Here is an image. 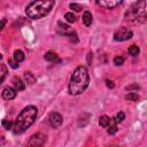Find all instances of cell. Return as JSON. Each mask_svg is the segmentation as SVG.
I'll return each mask as SVG.
<instances>
[{
	"label": "cell",
	"instance_id": "cell-1",
	"mask_svg": "<svg viewBox=\"0 0 147 147\" xmlns=\"http://www.w3.org/2000/svg\"><path fill=\"white\" fill-rule=\"evenodd\" d=\"M37 115H38V109L34 106H26L25 108H23L14 122L13 132L15 134L24 133L34 123Z\"/></svg>",
	"mask_w": 147,
	"mask_h": 147
},
{
	"label": "cell",
	"instance_id": "cell-2",
	"mask_svg": "<svg viewBox=\"0 0 147 147\" xmlns=\"http://www.w3.org/2000/svg\"><path fill=\"white\" fill-rule=\"evenodd\" d=\"M88 83H90V76L87 69L83 65L76 68L69 82V93L71 95L82 94L88 86Z\"/></svg>",
	"mask_w": 147,
	"mask_h": 147
},
{
	"label": "cell",
	"instance_id": "cell-3",
	"mask_svg": "<svg viewBox=\"0 0 147 147\" xmlns=\"http://www.w3.org/2000/svg\"><path fill=\"white\" fill-rule=\"evenodd\" d=\"M54 5V0H33L26 6L25 13L29 18L39 20L48 15L53 9Z\"/></svg>",
	"mask_w": 147,
	"mask_h": 147
},
{
	"label": "cell",
	"instance_id": "cell-4",
	"mask_svg": "<svg viewBox=\"0 0 147 147\" xmlns=\"http://www.w3.org/2000/svg\"><path fill=\"white\" fill-rule=\"evenodd\" d=\"M129 20L142 23L146 20V0H138L136 3H133L127 11Z\"/></svg>",
	"mask_w": 147,
	"mask_h": 147
},
{
	"label": "cell",
	"instance_id": "cell-5",
	"mask_svg": "<svg viewBox=\"0 0 147 147\" xmlns=\"http://www.w3.org/2000/svg\"><path fill=\"white\" fill-rule=\"evenodd\" d=\"M133 36L132 31L129 30L127 28H119L115 33H114V39L116 41H125V40H129L131 39Z\"/></svg>",
	"mask_w": 147,
	"mask_h": 147
},
{
	"label": "cell",
	"instance_id": "cell-6",
	"mask_svg": "<svg viewBox=\"0 0 147 147\" xmlns=\"http://www.w3.org/2000/svg\"><path fill=\"white\" fill-rule=\"evenodd\" d=\"M46 136L45 134H42V133H36V134H33L31 138H30V140L28 141V146H42L45 142H46Z\"/></svg>",
	"mask_w": 147,
	"mask_h": 147
},
{
	"label": "cell",
	"instance_id": "cell-7",
	"mask_svg": "<svg viewBox=\"0 0 147 147\" xmlns=\"http://www.w3.org/2000/svg\"><path fill=\"white\" fill-rule=\"evenodd\" d=\"M62 122H63V117L59 113H55L54 111V113H51L49 114V116H48V123H49V125L52 127H54V129L59 127L62 124Z\"/></svg>",
	"mask_w": 147,
	"mask_h": 147
},
{
	"label": "cell",
	"instance_id": "cell-8",
	"mask_svg": "<svg viewBox=\"0 0 147 147\" xmlns=\"http://www.w3.org/2000/svg\"><path fill=\"white\" fill-rule=\"evenodd\" d=\"M96 3L103 8H107V9H111V8H115L116 6H118L123 0H95Z\"/></svg>",
	"mask_w": 147,
	"mask_h": 147
},
{
	"label": "cell",
	"instance_id": "cell-9",
	"mask_svg": "<svg viewBox=\"0 0 147 147\" xmlns=\"http://www.w3.org/2000/svg\"><path fill=\"white\" fill-rule=\"evenodd\" d=\"M1 95H2V98H3L5 100H13V99L16 96V90L13 88V87L7 86V87H5L3 91L1 92Z\"/></svg>",
	"mask_w": 147,
	"mask_h": 147
},
{
	"label": "cell",
	"instance_id": "cell-10",
	"mask_svg": "<svg viewBox=\"0 0 147 147\" xmlns=\"http://www.w3.org/2000/svg\"><path fill=\"white\" fill-rule=\"evenodd\" d=\"M56 31H57V33H60V34H62V36L68 37V34H69L72 30H71V29H70V26H68L67 24H63L62 22H57Z\"/></svg>",
	"mask_w": 147,
	"mask_h": 147
},
{
	"label": "cell",
	"instance_id": "cell-11",
	"mask_svg": "<svg viewBox=\"0 0 147 147\" xmlns=\"http://www.w3.org/2000/svg\"><path fill=\"white\" fill-rule=\"evenodd\" d=\"M117 122H116V119L115 118H110V122H109V124H108V130H107V132L109 133V134H115L116 132H117Z\"/></svg>",
	"mask_w": 147,
	"mask_h": 147
},
{
	"label": "cell",
	"instance_id": "cell-12",
	"mask_svg": "<svg viewBox=\"0 0 147 147\" xmlns=\"http://www.w3.org/2000/svg\"><path fill=\"white\" fill-rule=\"evenodd\" d=\"M92 21H93L92 14H91L88 10H85L84 14H83V23H84L86 26H90V25L92 24Z\"/></svg>",
	"mask_w": 147,
	"mask_h": 147
},
{
	"label": "cell",
	"instance_id": "cell-13",
	"mask_svg": "<svg viewBox=\"0 0 147 147\" xmlns=\"http://www.w3.org/2000/svg\"><path fill=\"white\" fill-rule=\"evenodd\" d=\"M14 88L16 90V92L23 91L25 88V84L22 82V79L20 78H14Z\"/></svg>",
	"mask_w": 147,
	"mask_h": 147
},
{
	"label": "cell",
	"instance_id": "cell-14",
	"mask_svg": "<svg viewBox=\"0 0 147 147\" xmlns=\"http://www.w3.org/2000/svg\"><path fill=\"white\" fill-rule=\"evenodd\" d=\"M44 59L46 60V61H48V62H55V61H59V57H57V54L56 53H54V52H47L46 54H45V56H44Z\"/></svg>",
	"mask_w": 147,
	"mask_h": 147
},
{
	"label": "cell",
	"instance_id": "cell-15",
	"mask_svg": "<svg viewBox=\"0 0 147 147\" xmlns=\"http://www.w3.org/2000/svg\"><path fill=\"white\" fill-rule=\"evenodd\" d=\"M24 59H25V55H24V53H23L21 49H16V51L14 52V60H15L17 63H21Z\"/></svg>",
	"mask_w": 147,
	"mask_h": 147
},
{
	"label": "cell",
	"instance_id": "cell-16",
	"mask_svg": "<svg viewBox=\"0 0 147 147\" xmlns=\"http://www.w3.org/2000/svg\"><path fill=\"white\" fill-rule=\"evenodd\" d=\"M7 72H8L7 67H6L5 64H1V63H0V86H1L2 82L5 80V78H6V76H7Z\"/></svg>",
	"mask_w": 147,
	"mask_h": 147
},
{
	"label": "cell",
	"instance_id": "cell-17",
	"mask_svg": "<svg viewBox=\"0 0 147 147\" xmlns=\"http://www.w3.org/2000/svg\"><path fill=\"white\" fill-rule=\"evenodd\" d=\"M109 122H110V117H108L107 115H102V116H100V118H99V124H100V126H102V127H107L108 124H109Z\"/></svg>",
	"mask_w": 147,
	"mask_h": 147
},
{
	"label": "cell",
	"instance_id": "cell-18",
	"mask_svg": "<svg viewBox=\"0 0 147 147\" xmlns=\"http://www.w3.org/2000/svg\"><path fill=\"white\" fill-rule=\"evenodd\" d=\"M139 52H140V49H139V47H138V46H136V45H132V46H130V47H129V54H130V55H132V56L138 55V54H139Z\"/></svg>",
	"mask_w": 147,
	"mask_h": 147
},
{
	"label": "cell",
	"instance_id": "cell-19",
	"mask_svg": "<svg viewBox=\"0 0 147 147\" xmlns=\"http://www.w3.org/2000/svg\"><path fill=\"white\" fill-rule=\"evenodd\" d=\"M24 78H25V80H26L29 84H33V83L36 82L34 76H33L31 72H29V71H26V72L24 74Z\"/></svg>",
	"mask_w": 147,
	"mask_h": 147
},
{
	"label": "cell",
	"instance_id": "cell-20",
	"mask_svg": "<svg viewBox=\"0 0 147 147\" xmlns=\"http://www.w3.org/2000/svg\"><path fill=\"white\" fill-rule=\"evenodd\" d=\"M1 124H2V126H3V129H6V130H11L13 129V122L11 121H9V119H2V122H1Z\"/></svg>",
	"mask_w": 147,
	"mask_h": 147
},
{
	"label": "cell",
	"instance_id": "cell-21",
	"mask_svg": "<svg viewBox=\"0 0 147 147\" xmlns=\"http://www.w3.org/2000/svg\"><path fill=\"white\" fill-rule=\"evenodd\" d=\"M64 18H65V21L69 22V23L76 22V16L74 15V13H65V14H64Z\"/></svg>",
	"mask_w": 147,
	"mask_h": 147
},
{
	"label": "cell",
	"instance_id": "cell-22",
	"mask_svg": "<svg viewBox=\"0 0 147 147\" xmlns=\"http://www.w3.org/2000/svg\"><path fill=\"white\" fill-rule=\"evenodd\" d=\"M125 99H126V100H131V101H137V100L139 99V95H138V93H136V92H130L129 94L125 95Z\"/></svg>",
	"mask_w": 147,
	"mask_h": 147
},
{
	"label": "cell",
	"instance_id": "cell-23",
	"mask_svg": "<svg viewBox=\"0 0 147 147\" xmlns=\"http://www.w3.org/2000/svg\"><path fill=\"white\" fill-rule=\"evenodd\" d=\"M124 60H125V59H124L123 56H121V55H119V56H115V57H114V64H115V65H122V64L124 63Z\"/></svg>",
	"mask_w": 147,
	"mask_h": 147
},
{
	"label": "cell",
	"instance_id": "cell-24",
	"mask_svg": "<svg viewBox=\"0 0 147 147\" xmlns=\"http://www.w3.org/2000/svg\"><path fill=\"white\" fill-rule=\"evenodd\" d=\"M114 118L116 119L117 123H121V122H123V119L125 118V114H124L123 111H119V113H117L116 117H114Z\"/></svg>",
	"mask_w": 147,
	"mask_h": 147
},
{
	"label": "cell",
	"instance_id": "cell-25",
	"mask_svg": "<svg viewBox=\"0 0 147 147\" xmlns=\"http://www.w3.org/2000/svg\"><path fill=\"white\" fill-rule=\"evenodd\" d=\"M68 37H69V39H70L71 41H75V42H77V41H78V38H77V33H76L75 31H71V32L68 34Z\"/></svg>",
	"mask_w": 147,
	"mask_h": 147
},
{
	"label": "cell",
	"instance_id": "cell-26",
	"mask_svg": "<svg viewBox=\"0 0 147 147\" xmlns=\"http://www.w3.org/2000/svg\"><path fill=\"white\" fill-rule=\"evenodd\" d=\"M70 8L72 10H75V11H80L83 9V7L80 5H78V3H70Z\"/></svg>",
	"mask_w": 147,
	"mask_h": 147
},
{
	"label": "cell",
	"instance_id": "cell-27",
	"mask_svg": "<svg viewBox=\"0 0 147 147\" xmlns=\"http://www.w3.org/2000/svg\"><path fill=\"white\" fill-rule=\"evenodd\" d=\"M8 63H9V65H10L13 69H17V68H18V65H20V63H17L14 59H13V60H11V59H10V60H8Z\"/></svg>",
	"mask_w": 147,
	"mask_h": 147
},
{
	"label": "cell",
	"instance_id": "cell-28",
	"mask_svg": "<svg viewBox=\"0 0 147 147\" xmlns=\"http://www.w3.org/2000/svg\"><path fill=\"white\" fill-rule=\"evenodd\" d=\"M5 24H6V20H5V18H3V20H0V33H1L2 29L5 28Z\"/></svg>",
	"mask_w": 147,
	"mask_h": 147
},
{
	"label": "cell",
	"instance_id": "cell-29",
	"mask_svg": "<svg viewBox=\"0 0 147 147\" xmlns=\"http://www.w3.org/2000/svg\"><path fill=\"white\" fill-rule=\"evenodd\" d=\"M92 59H93V54H92V53H88V56H87V63H88V64H91Z\"/></svg>",
	"mask_w": 147,
	"mask_h": 147
},
{
	"label": "cell",
	"instance_id": "cell-30",
	"mask_svg": "<svg viewBox=\"0 0 147 147\" xmlns=\"http://www.w3.org/2000/svg\"><path fill=\"white\" fill-rule=\"evenodd\" d=\"M106 83H107V86L108 87H110V88H113L115 85H114V83L111 82V80H106Z\"/></svg>",
	"mask_w": 147,
	"mask_h": 147
},
{
	"label": "cell",
	"instance_id": "cell-31",
	"mask_svg": "<svg viewBox=\"0 0 147 147\" xmlns=\"http://www.w3.org/2000/svg\"><path fill=\"white\" fill-rule=\"evenodd\" d=\"M1 59H2V55H1V53H0V60H1Z\"/></svg>",
	"mask_w": 147,
	"mask_h": 147
}]
</instances>
